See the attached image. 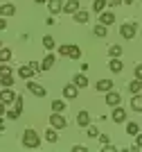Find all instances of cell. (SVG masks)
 I'll list each match as a JSON object with an SVG mask.
<instances>
[{"instance_id":"cell-34","label":"cell","mask_w":142,"mask_h":152,"mask_svg":"<svg viewBox=\"0 0 142 152\" xmlns=\"http://www.w3.org/2000/svg\"><path fill=\"white\" fill-rule=\"evenodd\" d=\"M9 73H12V68H9L7 64H0V77H2V75H9Z\"/></svg>"},{"instance_id":"cell-42","label":"cell","mask_w":142,"mask_h":152,"mask_svg":"<svg viewBox=\"0 0 142 152\" xmlns=\"http://www.w3.org/2000/svg\"><path fill=\"white\" fill-rule=\"evenodd\" d=\"M72 152H86V148H84V145H74Z\"/></svg>"},{"instance_id":"cell-10","label":"cell","mask_w":142,"mask_h":152,"mask_svg":"<svg viewBox=\"0 0 142 152\" xmlns=\"http://www.w3.org/2000/svg\"><path fill=\"white\" fill-rule=\"evenodd\" d=\"M72 84L77 86V89H86L88 86V77L84 75V73H77V75L72 77Z\"/></svg>"},{"instance_id":"cell-14","label":"cell","mask_w":142,"mask_h":152,"mask_svg":"<svg viewBox=\"0 0 142 152\" xmlns=\"http://www.w3.org/2000/svg\"><path fill=\"white\" fill-rule=\"evenodd\" d=\"M77 125L79 127H88L90 125V114H88V111H79V114H77Z\"/></svg>"},{"instance_id":"cell-44","label":"cell","mask_w":142,"mask_h":152,"mask_svg":"<svg viewBox=\"0 0 142 152\" xmlns=\"http://www.w3.org/2000/svg\"><path fill=\"white\" fill-rule=\"evenodd\" d=\"M0 134H5V121L0 118Z\"/></svg>"},{"instance_id":"cell-16","label":"cell","mask_w":142,"mask_h":152,"mask_svg":"<svg viewBox=\"0 0 142 152\" xmlns=\"http://www.w3.org/2000/svg\"><path fill=\"white\" fill-rule=\"evenodd\" d=\"M14 14H16V7H14L12 2H7V5L0 7V16H2V18H7V16H14Z\"/></svg>"},{"instance_id":"cell-3","label":"cell","mask_w":142,"mask_h":152,"mask_svg":"<svg viewBox=\"0 0 142 152\" xmlns=\"http://www.w3.org/2000/svg\"><path fill=\"white\" fill-rule=\"evenodd\" d=\"M120 34H122V39L131 41V39L138 34V23H124V25L120 27Z\"/></svg>"},{"instance_id":"cell-20","label":"cell","mask_w":142,"mask_h":152,"mask_svg":"<svg viewBox=\"0 0 142 152\" xmlns=\"http://www.w3.org/2000/svg\"><path fill=\"white\" fill-rule=\"evenodd\" d=\"M74 23H88V12H84V9H77V12L72 14Z\"/></svg>"},{"instance_id":"cell-9","label":"cell","mask_w":142,"mask_h":152,"mask_svg":"<svg viewBox=\"0 0 142 152\" xmlns=\"http://www.w3.org/2000/svg\"><path fill=\"white\" fill-rule=\"evenodd\" d=\"M99 23H102V25H113V23H115V14L113 12H99Z\"/></svg>"},{"instance_id":"cell-6","label":"cell","mask_w":142,"mask_h":152,"mask_svg":"<svg viewBox=\"0 0 142 152\" xmlns=\"http://www.w3.org/2000/svg\"><path fill=\"white\" fill-rule=\"evenodd\" d=\"M0 100L5 102V104H12V102L16 100V93L12 91V86H2V91H0Z\"/></svg>"},{"instance_id":"cell-29","label":"cell","mask_w":142,"mask_h":152,"mask_svg":"<svg viewBox=\"0 0 142 152\" xmlns=\"http://www.w3.org/2000/svg\"><path fill=\"white\" fill-rule=\"evenodd\" d=\"M0 86H14V75H12V73L0 77Z\"/></svg>"},{"instance_id":"cell-13","label":"cell","mask_w":142,"mask_h":152,"mask_svg":"<svg viewBox=\"0 0 142 152\" xmlns=\"http://www.w3.org/2000/svg\"><path fill=\"white\" fill-rule=\"evenodd\" d=\"M108 70H113V73H122V70H124L122 59H120V57H113L111 64H108Z\"/></svg>"},{"instance_id":"cell-7","label":"cell","mask_w":142,"mask_h":152,"mask_svg":"<svg viewBox=\"0 0 142 152\" xmlns=\"http://www.w3.org/2000/svg\"><path fill=\"white\" fill-rule=\"evenodd\" d=\"M27 89H30L32 95H36V98H45V93H48V91H45L41 84H36V82H27Z\"/></svg>"},{"instance_id":"cell-39","label":"cell","mask_w":142,"mask_h":152,"mask_svg":"<svg viewBox=\"0 0 142 152\" xmlns=\"http://www.w3.org/2000/svg\"><path fill=\"white\" fill-rule=\"evenodd\" d=\"M104 150H106V152H115L117 148H115V145H111V143H106V145H104Z\"/></svg>"},{"instance_id":"cell-15","label":"cell","mask_w":142,"mask_h":152,"mask_svg":"<svg viewBox=\"0 0 142 152\" xmlns=\"http://www.w3.org/2000/svg\"><path fill=\"white\" fill-rule=\"evenodd\" d=\"M79 9V0H68V2H63V12L66 14H74Z\"/></svg>"},{"instance_id":"cell-45","label":"cell","mask_w":142,"mask_h":152,"mask_svg":"<svg viewBox=\"0 0 142 152\" xmlns=\"http://www.w3.org/2000/svg\"><path fill=\"white\" fill-rule=\"evenodd\" d=\"M120 2H122V0H108V5H113V7H115V5H120Z\"/></svg>"},{"instance_id":"cell-38","label":"cell","mask_w":142,"mask_h":152,"mask_svg":"<svg viewBox=\"0 0 142 152\" xmlns=\"http://www.w3.org/2000/svg\"><path fill=\"white\" fill-rule=\"evenodd\" d=\"M5 114H7V104L0 100V116H5Z\"/></svg>"},{"instance_id":"cell-48","label":"cell","mask_w":142,"mask_h":152,"mask_svg":"<svg viewBox=\"0 0 142 152\" xmlns=\"http://www.w3.org/2000/svg\"><path fill=\"white\" fill-rule=\"evenodd\" d=\"M0 48H2V43H0Z\"/></svg>"},{"instance_id":"cell-1","label":"cell","mask_w":142,"mask_h":152,"mask_svg":"<svg viewBox=\"0 0 142 152\" xmlns=\"http://www.w3.org/2000/svg\"><path fill=\"white\" fill-rule=\"evenodd\" d=\"M36 73H41V64L38 61H30V64H25V66L18 68V75L23 80H32V75H36Z\"/></svg>"},{"instance_id":"cell-31","label":"cell","mask_w":142,"mask_h":152,"mask_svg":"<svg viewBox=\"0 0 142 152\" xmlns=\"http://www.w3.org/2000/svg\"><path fill=\"white\" fill-rule=\"evenodd\" d=\"M108 55H111V59L120 57V55H122V48H120V45H111V48H108Z\"/></svg>"},{"instance_id":"cell-28","label":"cell","mask_w":142,"mask_h":152,"mask_svg":"<svg viewBox=\"0 0 142 152\" xmlns=\"http://www.w3.org/2000/svg\"><path fill=\"white\" fill-rule=\"evenodd\" d=\"M43 48H45V50H54V39L50 37V34L43 37Z\"/></svg>"},{"instance_id":"cell-24","label":"cell","mask_w":142,"mask_h":152,"mask_svg":"<svg viewBox=\"0 0 142 152\" xmlns=\"http://www.w3.org/2000/svg\"><path fill=\"white\" fill-rule=\"evenodd\" d=\"M106 5H108V0H93V12H104Z\"/></svg>"},{"instance_id":"cell-36","label":"cell","mask_w":142,"mask_h":152,"mask_svg":"<svg viewBox=\"0 0 142 152\" xmlns=\"http://www.w3.org/2000/svg\"><path fill=\"white\" fill-rule=\"evenodd\" d=\"M136 136H138V139H136V148H138V150H142V134L138 132Z\"/></svg>"},{"instance_id":"cell-32","label":"cell","mask_w":142,"mask_h":152,"mask_svg":"<svg viewBox=\"0 0 142 152\" xmlns=\"http://www.w3.org/2000/svg\"><path fill=\"white\" fill-rule=\"evenodd\" d=\"M18 116H20L18 109H7V118H9V121H16Z\"/></svg>"},{"instance_id":"cell-2","label":"cell","mask_w":142,"mask_h":152,"mask_svg":"<svg viewBox=\"0 0 142 152\" xmlns=\"http://www.w3.org/2000/svg\"><path fill=\"white\" fill-rule=\"evenodd\" d=\"M41 145V139H38V134L34 132V129H25L23 132V148H30V150H34V148Z\"/></svg>"},{"instance_id":"cell-46","label":"cell","mask_w":142,"mask_h":152,"mask_svg":"<svg viewBox=\"0 0 142 152\" xmlns=\"http://www.w3.org/2000/svg\"><path fill=\"white\" fill-rule=\"evenodd\" d=\"M43 2H48V0H36V5H43Z\"/></svg>"},{"instance_id":"cell-18","label":"cell","mask_w":142,"mask_h":152,"mask_svg":"<svg viewBox=\"0 0 142 152\" xmlns=\"http://www.w3.org/2000/svg\"><path fill=\"white\" fill-rule=\"evenodd\" d=\"M95 89L102 91V93H106V91H111V89H113V82H111V80H99V82L95 84Z\"/></svg>"},{"instance_id":"cell-19","label":"cell","mask_w":142,"mask_h":152,"mask_svg":"<svg viewBox=\"0 0 142 152\" xmlns=\"http://www.w3.org/2000/svg\"><path fill=\"white\" fill-rule=\"evenodd\" d=\"M131 109L142 114V95H140V93H136L133 98H131Z\"/></svg>"},{"instance_id":"cell-40","label":"cell","mask_w":142,"mask_h":152,"mask_svg":"<svg viewBox=\"0 0 142 152\" xmlns=\"http://www.w3.org/2000/svg\"><path fill=\"white\" fill-rule=\"evenodd\" d=\"M59 52H61L63 57H68V45H61V48H59Z\"/></svg>"},{"instance_id":"cell-26","label":"cell","mask_w":142,"mask_h":152,"mask_svg":"<svg viewBox=\"0 0 142 152\" xmlns=\"http://www.w3.org/2000/svg\"><path fill=\"white\" fill-rule=\"evenodd\" d=\"M56 129L54 127H50V129H45V141H50V143H56Z\"/></svg>"},{"instance_id":"cell-41","label":"cell","mask_w":142,"mask_h":152,"mask_svg":"<svg viewBox=\"0 0 142 152\" xmlns=\"http://www.w3.org/2000/svg\"><path fill=\"white\" fill-rule=\"evenodd\" d=\"M99 143H102V145H106V143H108V136H106V134H102V136H99Z\"/></svg>"},{"instance_id":"cell-22","label":"cell","mask_w":142,"mask_h":152,"mask_svg":"<svg viewBox=\"0 0 142 152\" xmlns=\"http://www.w3.org/2000/svg\"><path fill=\"white\" fill-rule=\"evenodd\" d=\"M93 34L97 39H104L106 34H108V32H106V25H102V23H97V25H95V30H93Z\"/></svg>"},{"instance_id":"cell-37","label":"cell","mask_w":142,"mask_h":152,"mask_svg":"<svg viewBox=\"0 0 142 152\" xmlns=\"http://www.w3.org/2000/svg\"><path fill=\"white\" fill-rule=\"evenodd\" d=\"M136 80H140V82H142V64H140V66H136Z\"/></svg>"},{"instance_id":"cell-30","label":"cell","mask_w":142,"mask_h":152,"mask_svg":"<svg viewBox=\"0 0 142 152\" xmlns=\"http://www.w3.org/2000/svg\"><path fill=\"white\" fill-rule=\"evenodd\" d=\"M138 132H140V125H138V123H129V125H126V134H129V136H136Z\"/></svg>"},{"instance_id":"cell-27","label":"cell","mask_w":142,"mask_h":152,"mask_svg":"<svg viewBox=\"0 0 142 152\" xmlns=\"http://www.w3.org/2000/svg\"><path fill=\"white\" fill-rule=\"evenodd\" d=\"M9 59H12V50H9V48H0V61L7 64Z\"/></svg>"},{"instance_id":"cell-5","label":"cell","mask_w":142,"mask_h":152,"mask_svg":"<svg viewBox=\"0 0 142 152\" xmlns=\"http://www.w3.org/2000/svg\"><path fill=\"white\" fill-rule=\"evenodd\" d=\"M120 102H122V95L117 93V91H106V104H108V107H117Z\"/></svg>"},{"instance_id":"cell-11","label":"cell","mask_w":142,"mask_h":152,"mask_svg":"<svg viewBox=\"0 0 142 152\" xmlns=\"http://www.w3.org/2000/svg\"><path fill=\"white\" fill-rule=\"evenodd\" d=\"M63 95H66L68 100H74V98L79 95V89H77L74 84H66V86H63Z\"/></svg>"},{"instance_id":"cell-43","label":"cell","mask_w":142,"mask_h":152,"mask_svg":"<svg viewBox=\"0 0 142 152\" xmlns=\"http://www.w3.org/2000/svg\"><path fill=\"white\" fill-rule=\"evenodd\" d=\"M7 27V18H2V16H0V30H5Z\"/></svg>"},{"instance_id":"cell-25","label":"cell","mask_w":142,"mask_h":152,"mask_svg":"<svg viewBox=\"0 0 142 152\" xmlns=\"http://www.w3.org/2000/svg\"><path fill=\"white\" fill-rule=\"evenodd\" d=\"M140 89H142V82H140V80H133V82H129V91H131V95L140 93Z\"/></svg>"},{"instance_id":"cell-4","label":"cell","mask_w":142,"mask_h":152,"mask_svg":"<svg viewBox=\"0 0 142 152\" xmlns=\"http://www.w3.org/2000/svg\"><path fill=\"white\" fill-rule=\"evenodd\" d=\"M50 125L54 127V129H63V127L68 125V121L63 118L61 114H56V111H52V116H50Z\"/></svg>"},{"instance_id":"cell-17","label":"cell","mask_w":142,"mask_h":152,"mask_svg":"<svg viewBox=\"0 0 142 152\" xmlns=\"http://www.w3.org/2000/svg\"><path fill=\"white\" fill-rule=\"evenodd\" d=\"M48 7L52 14H59V12H63V0H48Z\"/></svg>"},{"instance_id":"cell-35","label":"cell","mask_w":142,"mask_h":152,"mask_svg":"<svg viewBox=\"0 0 142 152\" xmlns=\"http://www.w3.org/2000/svg\"><path fill=\"white\" fill-rule=\"evenodd\" d=\"M14 104H16L14 109H18V111H23V98H20V95H16V100H14Z\"/></svg>"},{"instance_id":"cell-12","label":"cell","mask_w":142,"mask_h":152,"mask_svg":"<svg viewBox=\"0 0 142 152\" xmlns=\"http://www.w3.org/2000/svg\"><path fill=\"white\" fill-rule=\"evenodd\" d=\"M54 61H56V57L52 55V52H48V55H45V59L41 61V70H50L52 66H54Z\"/></svg>"},{"instance_id":"cell-47","label":"cell","mask_w":142,"mask_h":152,"mask_svg":"<svg viewBox=\"0 0 142 152\" xmlns=\"http://www.w3.org/2000/svg\"><path fill=\"white\" fill-rule=\"evenodd\" d=\"M124 2H126V5H133V0H124Z\"/></svg>"},{"instance_id":"cell-33","label":"cell","mask_w":142,"mask_h":152,"mask_svg":"<svg viewBox=\"0 0 142 152\" xmlns=\"http://www.w3.org/2000/svg\"><path fill=\"white\" fill-rule=\"evenodd\" d=\"M86 132H88V136H90V139L99 136V129H97V127H93V125H88V129H86Z\"/></svg>"},{"instance_id":"cell-8","label":"cell","mask_w":142,"mask_h":152,"mask_svg":"<svg viewBox=\"0 0 142 152\" xmlns=\"http://www.w3.org/2000/svg\"><path fill=\"white\" fill-rule=\"evenodd\" d=\"M111 118H113L115 123H124V121H126V109H122L120 104H117V107H113V114H111Z\"/></svg>"},{"instance_id":"cell-23","label":"cell","mask_w":142,"mask_h":152,"mask_svg":"<svg viewBox=\"0 0 142 152\" xmlns=\"http://www.w3.org/2000/svg\"><path fill=\"white\" fill-rule=\"evenodd\" d=\"M52 111L63 114V111H66V102H63V100H52Z\"/></svg>"},{"instance_id":"cell-21","label":"cell","mask_w":142,"mask_h":152,"mask_svg":"<svg viewBox=\"0 0 142 152\" xmlns=\"http://www.w3.org/2000/svg\"><path fill=\"white\" fill-rule=\"evenodd\" d=\"M68 57L70 59H79L81 57V48L79 45H68Z\"/></svg>"}]
</instances>
